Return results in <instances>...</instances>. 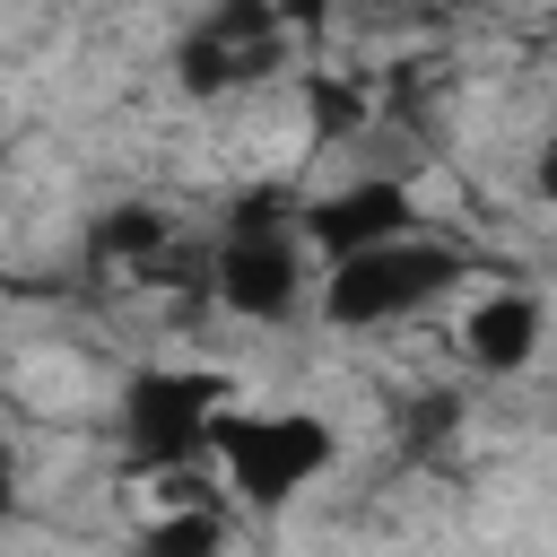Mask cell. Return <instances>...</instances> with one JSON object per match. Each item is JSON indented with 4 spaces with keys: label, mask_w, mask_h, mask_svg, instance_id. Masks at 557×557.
I'll return each instance as SVG.
<instances>
[{
    "label": "cell",
    "mask_w": 557,
    "mask_h": 557,
    "mask_svg": "<svg viewBox=\"0 0 557 557\" xmlns=\"http://www.w3.org/2000/svg\"><path fill=\"white\" fill-rule=\"evenodd\" d=\"M461 270H470V261H461L453 244H435V235H400V244L357 252V261H339V270L322 278V322H331V331H374V322H400V313L435 305Z\"/></svg>",
    "instance_id": "3957f363"
},
{
    "label": "cell",
    "mask_w": 557,
    "mask_h": 557,
    "mask_svg": "<svg viewBox=\"0 0 557 557\" xmlns=\"http://www.w3.org/2000/svg\"><path fill=\"white\" fill-rule=\"evenodd\" d=\"M331 453H339V435L313 418V409H226L218 426H209V461L226 470V487L244 496V505H287V496H305L322 470H331Z\"/></svg>",
    "instance_id": "7a4b0ae2"
},
{
    "label": "cell",
    "mask_w": 557,
    "mask_h": 557,
    "mask_svg": "<svg viewBox=\"0 0 557 557\" xmlns=\"http://www.w3.org/2000/svg\"><path fill=\"white\" fill-rule=\"evenodd\" d=\"M96 261H122V270H148L157 252H165V209H148V200H122V209H104L96 218Z\"/></svg>",
    "instance_id": "ba28073f"
},
{
    "label": "cell",
    "mask_w": 557,
    "mask_h": 557,
    "mask_svg": "<svg viewBox=\"0 0 557 557\" xmlns=\"http://www.w3.org/2000/svg\"><path fill=\"white\" fill-rule=\"evenodd\" d=\"M209 296H218L235 322H287L296 296H305V252H296L287 235H226Z\"/></svg>",
    "instance_id": "5b68a950"
},
{
    "label": "cell",
    "mask_w": 557,
    "mask_h": 557,
    "mask_svg": "<svg viewBox=\"0 0 557 557\" xmlns=\"http://www.w3.org/2000/svg\"><path fill=\"white\" fill-rule=\"evenodd\" d=\"M409 218H418V200H409V183H400V174H348V183H331V191H313V200L296 209L305 244H313L331 270H339V261H357V252L400 244V235H409Z\"/></svg>",
    "instance_id": "277c9868"
},
{
    "label": "cell",
    "mask_w": 557,
    "mask_h": 557,
    "mask_svg": "<svg viewBox=\"0 0 557 557\" xmlns=\"http://www.w3.org/2000/svg\"><path fill=\"white\" fill-rule=\"evenodd\" d=\"M9 505H17V461L0 453V522H9Z\"/></svg>",
    "instance_id": "8fae6325"
},
{
    "label": "cell",
    "mask_w": 557,
    "mask_h": 557,
    "mask_svg": "<svg viewBox=\"0 0 557 557\" xmlns=\"http://www.w3.org/2000/svg\"><path fill=\"white\" fill-rule=\"evenodd\" d=\"M139 557H226V505H183L139 531Z\"/></svg>",
    "instance_id": "9c48e42d"
},
{
    "label": "cell",
    "mask_w": 557,
    "mask_h": 557,
    "mask_svg": "<svg viewBox=\"0 0 557 557\" xmlns=\"http://www.w3.org/2000/svg\"><path fill=\"white\" fill-rule=\"evenodd\" d=\"M531 191L557 209V131H548V139H540V157H531Z\"/></svg>",
    "instance_id": "30bf717a"
},
{
    "label": "cell",
    "mask_w": 557,
    "mask_h": 557,
    "mask_svg": "<svg viewBox=\"0 0 557 557\" xmlns=\"http://www.w3.org/2000/svg\"><path fill=\"white\" fill-rule=\"evenodd\" d=\"M296 104H305V148H348L374 131L366 70H296Z\"/></svg>",
    "instance_id": "52a82bcc"
},
{
    "label": "cell",
    "mask_w": 557,
    "mask_h": 557,
    "mask_svg": "<svg viewBox=\"0 0 557 557\" xmlns=\"http://www.w3.org/2000/svg\"><path fill=\"white\" fill-rule=\"evenodd\" d=\"M235 409V374L226 366H139L122 392V444L131 461L157 470H191L209 461V426Z\"/></svg>",
    "instance_id": "6da1fadb"
},
{
    "label": "cell",
    "mask_w": 557,
    "mask_h": 557,
    "mask_svg": "<svg viewBox=\"0 0 557 557\" xmlns=\"http://www.w3.org/2000/svg\"><path fill=\"white\" fill-rule=\"evenodd\" d=\"M540 331H548L540 296L496 287V296H479V305L461 313V357H470L479 374H522V366L540 357Z\"/></svg>",
    "instance_id": "8992f818"
}]
</instances>
